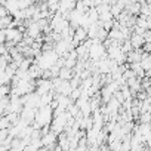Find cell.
I'll return each mask as SVG.
<instances>
[{"instance_id": "obj_1", "label": "cell", "mask_w": 151, "mask_h": 151, "mask_svg": "<svg viewBox=\"0 0 151 151\" xmlns=\"http://www.w3.org/2000/svg\"><path fill=\"white\" fill-rule=\"evenodd\" d=\"M52 117H53V110L50 105H40L37 110H36V116H34V123L39 126V127H43V126H47L50 124L52 122Z\"/></svg>"}, {"instance_id": "obj_2", "label": "cell", "mask_w": 151, "mask_h": 151, "mask_svg": "<svg viewBox=\"0 0 151 151\" xmlns=\"http://www.w3.org/2000/svg\"><path fill=\"white\" fill-rule=\"evenodd\" d=\"M34 92L39 93V95H43V93H47V92H53V88H52V80L50 79H43V77H39L37 82H34Z\"/></svg>"}, {"instance_id": "obj_3", "label": "cell", "mask_w": 151, "mask_h": 151, "mask_svg": "<svg viewBox=\"0 0 151 151\" xmlns=\"http://www.w3.org/2000/svg\"><path fill=\"white\" fill-rule=\"evenodd\" d=\"M5 34H6V42H12V43H19L24 37L22 31L18 27H8L5 28Z\"/></svg>"}, {"instance_id": "obj_4", "label": "cell", "mask_w": 151, "mask_h": 151, "mask_svg": "<svg viewBox=\"0 0 151 151\" xmlns=\"http://www.w3.org/2000/svg\"><path fill=\"white\" fill-rule=\"evenodd\" d=\"M139 65L142 67L144 71H150L151 68V58H150V52H142L141 59H139Z\"/></svg>"}, {"instance_id": "obj_5", "label": "cell", "mask_w": 151, "mask_h": 151, "mask_svg": "<svg viewBox=\"0 0 151 151\" xmlns=\"http://www.w3.org/2000/svg\"><path fill=\"white\" fill-rule=\"evenodd\" d=\"M74 76V71L73 68H68V67H61L59 68V73H58V77L62 79V80H70Z\"/></svg>"}, {"instance_id": "obj_6", "label": "cell", "mask_w": 151, "mask_h": 151, "mask_svg": "<svg viewBox=\"0 0 151 151\" xmlns=\"http://www.w3.org/2000/svg\"><path fill=\"white\" fill-rule=\"evenodd\" d=\"M130 43H132V47L133 49H138V47H141L142 45H144V37H142V34H136V33H133L132 36H130Z\"/></svg>"}, {"instance_id": "obj_7", "label": "cell", "mask_w": 151, "mask_h": 151, "mask_svg": "<svg viewBox=\"0 0 151 151\" xmlns=\"http://www.w3.org/2000/svg\"><path fill=\"white\" fill-rule=\"evenodd\" d=\"M108 37L110 39H113V40H117V42H123L124 39H123V34H122V31H120V28H116V27H113L110 31H108Z\"/></svg>"}, {"instance_id": "obj_8", "label": "cell", "mask_w": 151, "mask_h": 151, "mask_svg": "<svg viewBox=\"0 0 151 151\" xmlns=\"http://www.w3.org/2000/svg\"><path fill=\"white\" fill-rule=\"evenodd\" d=\"M113 96V91L107 86V85H104V88L101 89V99L104 101V104L105 102H108V99Z\"/></svg>"}, {"instance_id": "obj_9", "label": "cell", "mask_w": 151, "mask_h": 151, "mask_svg": "<svg viewBox=\"0 0 151 151\" xmlns=\"http://www.w3.org/2000/svg\"><path fill=\"white\" fill-rule=\"evenodd\" d=\"M9 82H11V79L6 76L5 70L0 68V85H9Z\"/></svg>"}, {"instance_id": "obj_10", "label": "cell", "mask_w": 151, "mask_h": 151, "mask_svg": "<svg viewBox=\"0 0 151 151\" xmlns=\"http://www.w3.org/2000/svg\"><path fill=\"white\" fill-rule=\"evenodd\" d=\"M123 42H124V43H123V46H120V49H122V52H123V53H127L129 50H132V49H133V47H132V43H130V40H129V39H124Z\"/></svg>"}, {"instance_id": "obj_11", "label": "cell", "mask_w": 151, "mask_h": 151, "mask_svg": "<svg viewBox=\"0 0 151 151\" xmlns=\"http://www.w3.org/2000/svg\"><path fill=\"white\" fill-rule=\"evenodd\" d=\"M9 136V129L5 127V129H0V144H2L6 138Z\"/></svg>"}, {"instance_id": "obj_12", "label": "cell", "mask_w": 151, "mask_h": 151, "mask_svg": "<svg viewBox=\"0 0 151 151\" xmlns=\"http://www.w3.org/2000/svg\"><path fill=\"white\" fill-rule=\"evenodd\" d=\"M6 42V34H5V28H0V43Z\"/></svg>"}, {"instance_id": "obj_13", "label": "cell", "mask_w": 151, "mask_h": 151, "mask_svg": "<svg viewBox=\"0 0 151 151\" xmlns=\"http://www.w3.org/2000/svg\"><path fill=\"white\" fill-rule=\"evenodd\" d=\"M8 53V46L5 43H0V55H5Z\"/></svg>"}, {"instance_id": "obj_14", "label": "cell", "mask_w": 151, "mask_h": 151, "mask_svg": "<svg viewBox=\"0 0 151 151\" xmlns=\"http://www.w3.org/2000/svg\"><path fill=\"white\" fill-rule=\"evenodd\" d=\"M116 0H102V3H107V5H113Z\"/></svg>"}]
</instances>
